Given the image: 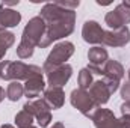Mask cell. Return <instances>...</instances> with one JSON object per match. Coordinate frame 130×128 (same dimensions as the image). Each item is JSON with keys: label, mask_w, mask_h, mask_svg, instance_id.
<instances>
[{"label": "cell", "mask_w": 130, "mask_h": 128, "mask_svg": "<svg viewBox=\"0 0 130 128\" xmlns=\"http://www.w3.org/2000/svg\"><path fill=\"white\" fill-rule=\"evenodd\" d=\"M39 17L45 23V33L41 39L39 48H47L55 41L70 36L74 32L76 12L59 6L56 2L45 3L39 11Z\"/></svg>", "instance_id": "6da1fadb"}, {"label": "cell", "mask_w": 130, "mask_h": 128, "mask_svg": "<svg viewBox=\"0 0 130 128\" xmlns=\"http://www.w3.org/2000/svg\"><path fill=\"white\" fill-rule=\"evenodd\" d=\"M45 33V23L38 15L27 21L26 27L23 29L21 41L17 47V56L20 59H29L33 56L35 47H39L41 39Z\"/></svg>", "instance_id": "7a4b0ae2"}, {"label": "cell", "mask_w": 130, "mask_h": 128, "mask_svg": "<svg viewBox=\"0 0 130 128\" xmlns=\"http://www.w3.org/2000/svg\"><path fill=\"white\" fill-rule=\"evenodd\" d=\"M42 68L36 65H27L21 60L12 62V60H2L0 62V78L2 80H12V81H20V80H27L33 75L42 74Z\"/></svg>", "instance_id": "3957f363"}, {"label": "cell", "mask_w": 130, "mask_h": 128, "mask_svg": "<svg viewBox=\"0 0 130 128\" xmlns=\"http://www.w3.org/2000/svg\"><path fill=\"white\" fill-rule=\"evenodd\" d=\"M74 50H76L74 44L70 42V41H62V42L56 44L52 48L50 54L47 56V59L44 62V66H42V71L45 72V71H48V69H52L55 66L67 63V60L74 54Z\"/></svg>", "instance_id": "277c9868"}, {"label": "cell", "mask_w": 130, "mask_h": 128, "mask_svg": "<svg viewBox=\"0 0 130 128\" xmlns=\"http://www.w3.org/2000/svg\"><path fill=\"white\" fill-rule=\"evenodd\" d=\"M70 102H71V105L74 109H77L83 116H86L89 119H91V116L95 113V110L98 109V105L94 102V99L89 96L88 91L80 89V88L71 91V94H70Z\"/></svg>", "instance_id": "5b68a950"}, {"label": "cell", "mask_w": 130, "mask_h": 128, "mask_svg": "<svg viewBox=\"0 0 130 128\" xmlns=\"http://www.w3.org/2000/svg\"><path fill=\"white\" fill-rule=\"evenodd\" d=\"M23 109L26 112H29L33 118L36 119L38 125L41 128H45L50 125L52 122V109L48 107V104L44 99H29L24 102Z\"/></svg>", "instance_id": "8992f818"}, {"label": "cell", "mask_w": 130, "mask_h": 128, "mask_svg": "<svg viewBox=\"0 0 130 128\" xmlns=\"http://www.w3.org/2000/svg\"><path fill=\"white\" fill-rule=\"evenodd\" d=\"M126 71H124V66L120 63L118 60L115 59H109L104 68H103V81L107 84L109 91L112 94H115L120 88V81L123 80Z\"/></svg>", "instance_id": "52a82bcc"}, {"label": "cell", "mask_w": 130, "mask_h": 128, "mask_svg": "<svg viewBox=\"0 0 130 128\" xmlns=\"http://www.w3.org/2000/svg\"><path fill=\"white\" fill-rule=\"evenodd\" d=\"M104 23L110 27V30L127 26L130 23V8H127L124 3L117 5L110 12L104 15Z\"/></svg>", "instance_id": "ba28073f"}, {"label": "cell", "mask_w": 130, "mask_h": 128, "mask_svg": "<svg viewBox=\"0 0 130 128\" xmlns=\"http://www.w3.org/2000/svg\"><path fill=\"white\" fill-rule=\"evenodd\" d=\"M45 75H47V83L50 84V88H62L68 83V80L73 75V66L70 63L55 66L45 71Z\"/></svg>", "instance_id": "9c48e42d"}, {"label": "cell", "mask_w": 130, "mask_h": 128, "mask_svg": "<svg viewBox=\"0 0 130 128\" xmlns=\"http://www.w3.org/2000/svg\"><path fill=\"white\" fill-rule=\"evenodd\" d=\"M88 60H89V63L86 68L91 71V74L103 75V68H104L106 62L109 60V53L106 48L95 45L88 50Z\"/></svg>", "instance_id": "30bf717a"}, {"label": "cell", "mask_w": 130, "mask_h": 128, "mask_svg": "<svg viewBox=\"0 0 130 128\" xmlns=\"http://www.w3.org/2000/svg\"><path fill=\"white\" fill-rule=\"evenodd\" d=\"M130 42V29L127 26L115 29V30H104L103 36V42L107 47H113V48H120V47H126Z\"/></svg>", "instance_id": "8fae6325"}, {"label": "cell", "mask_w": 130, "mask_h": 128, "mask_svg": "<svg viewBox=\"0 0 130 128\" xmlns=\"http://www.w3.org/2000/svg\"><path fill=\"white\" fill-rule=\"evenodd\" d=\"M91 121L94 122L95 128H120L118 118L109 109L98 107L95 110V113L91 116Z\"/></svg>", "instance_id": "7c38bea8"}, {"label": "cell", "mask_w": 130, "mask_h": 128, "mask_svg": "<svg viewBox=\"0 0 130 128\" xmlns=\"http://www.w3.org/2000/svg\"><path fill=\"white\" fill-rule=\"evenodd\" d=\"M103 36H104V30L101 29V26L94 20H88L85 21L83 27H82V38L85 42L88 44H101L103 42Z\"/></svg>", "instance_id": "4fadbf2b"}, {"label": "cell", "mask_w": 130, "mask_h": 128, "mask_svg": "<svg viewBox=\"0 0 130 128\" xmlns=\"http://www.w3.org/2000/svg\"><path fill=\"white\" fill-rule=\"evenodd\" d=\"M23 88H24V95L29 99H38V96H41V94L45 92V81H44L42 74L27 78Z\"/></svg>", "instance_id": "5bb4252c"}, {"label": "cell", "mask_w": 130, "mask_h": 128, "mask_svg": "<svg viewBox=\"0 0 130 128\" xmlns=\"http://www.w3.org/2000/svg\"><path fill=\"white\" fill-rule=\"evenodd\" d=\"M88 94H89V96L94 99V102L97 104L98 107H101L103 104H106V102L110 99V95H112V92L109 91L107 84H106L103 80L94 81V83L91 84V88L88 89Z\"/></svg>", "instance_id": "9a60e30c"}, {"label": "cell", "mask_w": 130, "mask_h": 128, "mask_svg": "<svg viewBox=\"0 0 130 128\" xmlns=\"http://www.w3.org/2000/svg\"><path fill=\"white\" fill-rule=\"evenodd\" d=\"M21 21V14L11 8L0 6V30H6L18 26Z\"/></svg>", "instance_id": "2e32d148"}, {"label": "cell", "mask_w": 130, "mask_h": 128, "mask_svg": "<svg viewBox=\"0 0 130 128\" xmlns=\"http://www.w3.org/2000/svg\"><path fill=\"white\" fill-rule=\"evenodd\" d=\"M42 99L48 104L50 109L58 110L65 102V92L62 88H48V89H45Z\"/></svg>", "instance_id": "e0dca14e"}, {"label": "cell", "mask_w": 130, "mask_h": 128, "mask_svg": "<svg viewBox=\"0 0 130 128\" xmlns=\"http://www.w3.org/2000/svg\"><path fill=\"white\" fill-rule=\"evenodd\" d=\"M14 42H15V35L12 32H8V30L0 32V62L8 53V48L14 45Z\"/></svg>", "instance_id": "ac0fdd59"}, {"label": "cell", "mask_w": 130, "mask_h": 128, "mask_svg": "<svg viewBox=\"0 0 130 128\" xmlns=\"http://www.w3.org/2000/svg\"><path fill=\"white\" fill-rule=\"evenodd\" d=\"M24 95V88L20 81H11L8 84V89H6V98L12 102L18 101L21 96Z\"/></svg>", "instance_id": "d6986e66"}, {"label": "cell", "mask_w": 130, "mask_h": 128, "mask_svg": "<svg viewBox=\"0 0 130 128\" xmlns=\"http://www.w3.org/2000/svg\"><path fill=\"white\" fill-rule=\"evenodd\" d=\"M33 119L35 118L32 115L23 109L15 115V125H17V128H30L33 124Z\"/></svg>", "instance_id": "ffe728a7"}, {"label": "cell", "mask_w": 130, "mask_h": 128, "mask_svg": "<svg viewBox=\"0 0 130 128\" xmlns=\"http://www.w3.org/2000/svg\"><path fill=\"white\" fill-rule=\"evenodd\" d=\"M77 83H79V88H80V89H85V91H86V89L91 88V84L94 83V80H92V74H91V71H89L88 68L80 69Z\"/></svg>", "instance_id": "44dd1931"}, {"label": "cell", "mask_w": 130, "mask_h": 128, "mask_svg": "<svg viewBox=\"0 0 130 128\" xmlns=\"http://www.w3.org/2000/svg\"><path fill=\"white\" fill-rule=\"evenodd\" d=\"M59 6H62V8H65V9H70V11H74V9H77L79 8V5H80V2L79 0H74V2H67V0H58L56 2Z\"/></svg>", "instance_id": "7402d4cb"}, {"label": "cell", "mask_w": 130, "mask_h": 128, "mask_svg": "<svg viewBox=\"0 0 130 128\" xmlns=\"http://www.w3.org/2000/svg\"><path fill=\"white\" fill-rule=\"evenodd\" d=\"M121 98L124 101H129L130 102V81H126L121 86Z\"/></svg>", "instance_id": "603a6c76"}, {"label": "cell", "mask_w": 130, "mask_h": 128, "mask_svg": "<svg viewBox=\"0 0 130 128\" xmlns=\"http://www.w3.org/2000/svg\"><path fill=\"white\" fill-rule=\"evenodd\" d=\"M121 110V116H130V102L129 101H124L120 107Z\"/></svg>", "instance_id": "cb8c5ba5"}, {"label": "cell", "mask_w": 130, "mask_h": 128, "mask_svg": "<svg viewBox=\"0 0 130 128\" xmlns=\"http://www.w3.org/2000/svg\"><path fill=\"white\" fill-rule=\"evenodd\" d=\"M120 128H130V116H121L118 119Z\"/></svg>", "instance_id": "d4e9b609"}, {"label": "cell", "mask_w": 130, "mask_h": 128, "mask_svg": "<svg viewBox=\"0 0 130 128\" xmlns=\"http://www.w3.org/2000/svg\"><path fill=\"white\" fill-rule=\"evenodd\" d=\"M50 128H65V125L62 124V122H55V124H53Z\"/></svg>", "instance_id": "484cf974"}, {"label": "cell", "mask_w": 130, "mask_h": 128, "mask_svg": "<svg viewBox=\"0 0 130 128\" xmlns=\"http://www.w3.org/2000/svg\"><path fill=\"white\" fill-rule=\"evenodd\" d=\"M5 95H6V94H5V89H3V88H0V102L5 99Z\"/></svg>", "instance_id": "4316f807"}, {"label": "cell", "mask_w": 130, "mask_h": 128, "mask_svg": "<svg viewBox=\"0 0 130 128\" xmlns=\"http://www.w3.org/2000/svg\"><path fill=\"white\" fill-rule=\"evenodd\" d=\"M0 128H15V127H14V125H11V124H3Z\"/></svg>", "instance_id": "83f0119b"}, {"label": "cell", "mask_w": 130, "mask_h": 128, "mask_svg": "<svg viewBox=\"0 0 130 128\" xmlns=\"http://www.w3.org/2000/svg\"><path fill=\"white\" fill-rule=\"evenodd\" d=\"M127 75H129V81H130V68H129V71H127Z\"/></svg>", "instance_id": "f1b7e54d"}, {"label": "cell", "mask_w": 130, "mask_h": 128, "mask_svg": "<svg viewBox=\"0 0 130 128\" xmlns=\"http://www.w3.org/2000/svg\"><path fill=\"white\" fill-rule=\"evenodd\" d=\"M30 128H36V127H30Z\"/></svg>", "instance_id": "f546056e"}]
</instances>
